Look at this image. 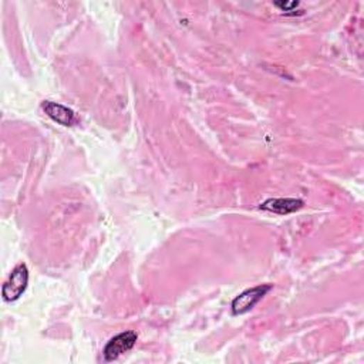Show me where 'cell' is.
<instances>
[{"label": "cell", "mask_w": 364, "mask_h": 364, "mask_svg": "<svg viewBox=\"0 0 364 364\" xmlns=\"http://www.w3.org/2000/svg\"><path fill=\"white\" fill-rule=\"evenodd\" d=\"M276 6L281 8V9H283V10H289L290 8L299 6V3H297V2H293V3H276Z\"/></svg>", "instance_id": "cell-6"}, {"label": "cell", "mask_w": 364, "mask_h": 364, "mask_svg": "<svg viewBox=\"0 0 364 364\" xmlns=\"http://www.w3.org/2000/svg\"><path fill=\"white\" fill-rule=\"evenodd\" d=\"M270 289H272L270 285H260V286H255L252 289H248L244 293H240L232 301L233 315H236V316L238 315H245L249 311H252Z\"/></svg>", "instance_id": "cell-1"}, {"label": "cell", "mask_w": 364, "mask_h": 364, "mask_svg": "<svg viewBox=\"0 0 364 364\" xmlns=\"http://www.w3.org/2000/svg\"><path fill=\"white\" fill-rule=\"evenodd\" d=\"M27 283H28L27 266L24 263H20L13 269L9 281L3 286L5 300H8V301L17 300L24 293Z\"/></svg>", "instance_id": "cell-2"}, {"label": "cell", "mask_w": 364, "mask_h": 364, "mask_svg": "<svg viewBox=\"0 0 364 364\" xmlns=\"http://www.w3.org/2000/svg\"><path fill=\"white\" fill-rule=\"evenodd\" d=\"M301 199H295V198H275V199H267L265 201L260 208L267 212H273V214L279 215H288L292 212L299 210L303 206Z\"/></svg>", "instance_id": "cell-5"}, {"label": "cell", "mask_w": 364, "mask_h": 364, "mask_svg": "<svg viewBox=\"0 0 364 364\" xmlns=\"http://www.w3.org/2000/svg\"><path fill=\"white\" fill-rule=\"evenodd\" d=\"M137 339L138 336L134 331H124V333H119V335L114 336L104 347L103 354H104L106 361H113L118 358L119 356H123L124 353L130 351L134 347Z\"/></svg>", "instance_id": "cell-3"}, {"label": "cell", "mask_w": 364, "mask_h": 364, "mask_svg": "<svg viewBox=\"0 0 364 364\" xmlns=\"http://www.w3.org/2000/svg\"><path fill=\"white\" fill-rule=\"evenodd\" d=\"M42 108L53 121H56V123L58 124L72 127L77 123V117L74 111L62 104L54 103V101H43Z\"/></svg>", "instance_id": "cell-4"}]
</instances>
